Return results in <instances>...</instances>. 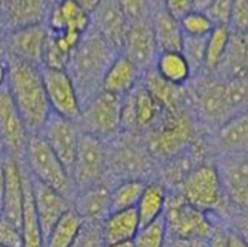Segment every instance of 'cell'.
<instances>
[{
  "label": "cell",
  "instance_id": "obj_36",
  "mask_svg": "<svg viewBox=\"0 0 248 247\" xmlns=\"http://www.w3.org/2000/svg\"><path fill=\"white\" fill-rule=\"evenodd\" d=\"M207 37L184 36V42H182V47L180 51L188 63L192 77L198 76L203 72Z\"/></svg>",
  "mask_w": 248,
  "mask_h": 247
},
{
  "label": "cell",
  "instance_id": "obj_33",
  "mask_svg": "<svg viewBox=\"0 0 248 247\" xmlns=\"http://www.w3.org/2000/svg\"><path fill=\"white\" fill-rule=\"evenodd\" d=\"M146 185L147 181L137 180V179L116 181L113 186L110 187L111 212L135 208Z\"/></svg>",
  "mask_w": 248,
  "mask_h": 247
},
{
  "label": "cell",
  "instance_id": "obj_18",
  "mask_svg": "<svg viewBox=\"0 0 248 247\" xmlns=\"http://www.w3.org/2000/svg\"><path fill=\"white\" fill-rule=\"evenodd\" d=\"M31 190L34 211L46 242L54 225L72 207V201L57 190L51 189L32 178Z\"/></svg>",
  "mask_w": 248,
  "mask_h": 247
},
{
  "label": "cell",
  "instance_id": "obj_13",
  "mask_svg": "<svg viewBox=\"0 0 248 247\" xmlns=\"http://www.w3.org/2000/svg\"><path fill=\"white\" fill-rule=\"evenodd\" d=\"M30 132L6 83L0 87V141L4 153L23 161Z\"/></svg>",
  "mask_w": 248,
  "mask_h": 247
},
{
  "label": "cell",
  "instance_id": "obj_22",
  "mask_svg": "<svg viewBox=\"0 0 248 247\" xmlns=\"http://www.w3.org/2000/svg\"><path fill=\"white\" fill-rule=\"evenodd\" d=\"M50 8L48 0H9L4 34L30 26L44 25Z\"/></svg>",
  "mask_w": 248,
  "mask_h": 247
},
{
  "label": "cell",
  "instance_id": "obj_35",
  "mask_svg": "<svg viewBox=\"0 0 248 247\" xmlns=\"http://www.w3.org/2000/svg\"><path fill=\"white\" fill-rule=\"evenodd\" d=\"M168 237L169 232L163 214L153 222L140 227L132 241L135 247H165Z\"/></svg>",
  "mask_w": 248,
  "mask_h": 247
},
{
  "label": "cell",
  "instance_id": "obj_9",
  "mask_svg": "<svg viewBox=\"0 0 248 247\" xmlns=\"http://www.w3.org/2000/svg\"><path fill=\"white\" fill-rule=\"evenodd\" d=\"M164 218L169 236L179 239L208 240L217 227L209 213L189 204L179 192L168 195Z\"/></svg>",
  "mask_w": 248,
  "mask_h": 247
},
{
  "label": "cell",
  "instance_id": "obj_46",
  "mask_svg": "<svg viewBox=\"0 0 248 247\" xmlns=\"http://www.w3.org/2000/svg\"><path fill=\"white\" fill-rule=\"evenodd\" d=\"M74 3H76L82 10H85L86 13L92 15L95 10L98 9V6L102 4L103 0H72Z\"/></svg>",
  "mask_w": 248,
  "mask_h": 247
},
{
  "label": "cell",
  "instance_id": "obj_2",
  "mask_svg": "<svg viewBox=\"0 0 248 247\" xmlns=\"http://www.w3.org/2000/svg\"><path fill=\"white\" fill-rule=\"evenodd\" d=\"M6 86L30 132H38L51 109L44 88L41 66L6 55Z\"/></svg>",
  "mask_w": 248,
  "mask_h": 247
},
{
  "label": "cell",
  "instance_id": "obj_44",
  "mask_svg": "<svg viewBox=\"0 0 248 247\" xmlns=\"http://www.w3.org/2000/svg\"><path fill=\"white\" fill-rule=\"evenodd\" d=\"M165 247H208V240L179 239L169 236Z\"/></svg>",
  "mask_w": 248,
  "mask_h": 247
},
{
  "label": "cell",
  "instance_id": "obj_7",
  "mask_svg": "<svg viewBox=\"0 0 248 247\" xmlns=\"http://www.w3.org/2000/svg\"><path fill=\"white\" fill-rule=\"evenodd\" d=\"M189 84L191 100L200 120L215 129L232 116L226 96L225 80L217 75L201 74L192 77Z\"/></svg>",
  "mask_w": 248,
  "mask_h": 247
},
{
  "label": "cell",
  "instance_id": "obj_17",
  "mask_svg": "<svg viewBox=\"0 0 248 247\" xmlns=\"http://www.w3.org/2000/svg\"><path fill=\"white\" fill-rule=\"evenodd\" d=\"M3 162L5 171V191L3 212L0 217H4L21 228L26 197V169L22 162L8 154H4Z\"/></svg>",
  "mask_w": 248,
  "mask_h": 247
},
{
  "label": "cell",
  "instance_id": "obj_8",
  "mask_svg": "<svg viewBox=\"0 0 248 247\" xmlns=\"http://www.w3.org/2000/svg\"><path fill=\"white\" fill-rule=\"evenodd\" d=\"M121 97L105 91L98 92L82 107L77 124L82 132L108 142L121 132Z\"/></svg>",
  "mask_w": 248,
  "mask_h": 247
},
{
  "label": "cell",
  "instance_id": "obj_42",
  "mask_svg": "<svg viewBox=\"0 0 248 247\" xmlns=\"http://www.w3.org/2000/svg\"><path fill=\"white\" fill-rule=\"evenodd\" d=\"M175 18L180 20L195 10V0H163L161 5Z\"/></svg>",
  "mask_w": 248,
  "mask_h": 247
},
{
  "label": "cell",
  "instance_id": "obj_37",
  "mask_svg": "<svg viewBox=\"0 0 248 247\" xmlns=\"http://www.w3.org/2000/svg\"><path fill=\"white\" fill-rule=\"evenodd\" d=\"M182 32L185 36L207 37L215 27L214 22L203 11H191L180 18Z\"/></svg>",
  "mask_w": 248,
  "mask_h": 247
},
{
  "label": "cell",
  "instance_id": "obj_1",
  "mask_svg": "<svg viewBox=\"0 0 248 247\" xmlns=\"http://www.w3.org/2000/svg\"><path fill=\"white\" fill-rule=\"evenodd\" d=\"M118 54L91 27L79 39L72 51L66 71L76 87L82 107L102 91L105 72Z\"/></svg>",
  "mask_w": 248,
  "mask_h": 247
},
{
  "label": "cell",
  "instance_id": "obj_38",
  "mask_svg": "<svg viewBox=\"0 0 248 247\" xmlns=\"http://www.w3.org/2000/svg\"><path fill=\"white\" fill-rule=\"evenodd\" d=\"M118 1L130 25L151 20L153 17L152 14L153 0H118Z\"/></svg>",
  "mask_w": 248,
  "mask_h": 247
},
{
  "label": "cell",
  "instance_id": "obj_23",
  "mask_svg": "<svg viewBox=\"0 0 248 247\" xmlns=\"http://www.w3.org/2000/svg\"><path fill=\"white\" fill-rule=\"evenodd\" d=\"M141 77V70L124 54H118L105 72L102 91L123 98L139 86Z\"/></svg>",
  "mask_w": 248,
  "mask_h": 247
},
{
  "label": "cell",
  "instance_id": "obj_31",
  "mask_svg": "<svg viewBox=\"0 0 248 247\" xmlns=\"http://www.w3.org/2000/svg\"><path fill=\"white\" fill-rule=\"evenodd\" d=\"M83 225L85 220L72 206L53 227L46 240V247H72Z\"/></svg>",
  "mask_w": 248,
  "mask_h": 247
},
{
  "label": "cell",
  "instance_id": "obj_24",
  "mask_svg": "<svg viewBox=\"0 0 248 247\" xmlns=\"http://www.w3.org/2000/svg\"><path fill=\"white\" fill-rule=\"evenodd\" d=\"M214 143L220 153H248V108L215 129Z\"/></svg>",
  "mask_w": 248,
  "mask_h": 247
},
{
  "label": "cell",
  "instance_id": "obj_56",
  "mask_svg": "<svg viewBox=\"0 0 248 247\" xmlns=\"http://www.w3.org/2000/svg\"><path fill=\"white\" fill-rule=\"evenodd\" d=\"M156 1H158V5H159V6H160L161 3H163V0H156Z\"/></svg>",
  "mask_w": 248,
  "mask_h": 247
},
{
  "label": "cell",
  "instance_id": "obj_16",
  "mask_svg": "<svg viewBox=\"0 0 248 247\" xmlns=\"http://www.w3.org/2000/svg\"><path fill=\"white\" fill-rule=\"evenodd\" d=\"M120 54L130 59L142 72L153 69L159 49L152 18L130 25Z\"/></svg>",
  "mask_w": 248,
  "mask_h": 247
},
{
  "label": "cell",
  "instance_id": "obj_21",
  "mask_svg": "<svg viewBox=\"0 0 248 247\" xmlns=\"http://www.w3.org/2000/svg\"><path fill=\"white\" fill-rule=\"evenodd\" d=\"M46 26L53 32L83 36L91 27V15L72 0H58L51 5Z\"/></svg>",
  "mask_w": 248,
  "mask_h": 247
},
{
  "label": "cell",
  "instance_id": "obj_41",
  "mask_svg": "<svg viewBox=\"0 0 248 247\" xmlns=\"http://www.w3.org/2000/svg\"><path fill=\"white\" fill-rule=\"evenodd\" d=\"M233 3L235 0H214L204 13L215 26H228Z\"/></svg>",
  "mask_w": 248,
  "mask_h": 247
},
{
  "label": "cell",
  "instance_id": "obj_54",
  "mask_svg": "<svg viewBox=\"0 0 248 247\" xmlns=\"http://www.w3.org/2000/svg\"><path fill=\"white\" fill-rule=\"evenodd\" d=\"M0 55H4V50H3V43H1V37H0Z\"/></svg>",
  "mask_w": 248,
  "mask_h": 247
},
{
  "label": "cell",
  "instance_id": "obj_47",
  "mask_svg": "<svg viewBox=\"0 0 248 247\" xmlns=\"http://www.w3.org/2000/svg\"><path fill=\"white\" fill-rule=\"evenodd\" d=\"M229 247H248V242L233 230H228Z\"/></svg>",
  "mask_w": 248,
  "mask_h": 247
},
{
  "label": "cell",
  "instance_id": "obj_10",
  "mask_svg": "<svg viewBox=\"0 0 248 247\" xmlns=\"http://www.w3.org/2000/svg\"><path fill=\"white\" fill-rule=\"evenodd\" d=\"M225 211H248V153H220L215 161Z\"/></svg>",
  "mask_w": 248,
  "mask_h": 247
},
{
  "label": "cell",
  "instance_id": "obj_55",
  "mask_svg": "<svg viewBox=\"0 0 248 247\" xmlns=\"http://www.w3.org/2000/svg\"><path fill=\"white\" fill-rule=\"evenodd\" d=\"M48 1H49V3H50V4H51V5H53V4H54V3H57L58 0H48Z\"/></svg>",
  "mask_w": 248,
  "mask_h": 247
},
{
  "label": "cell",
  "instance_id": "obj_5",
  "mask_svg": "<svg viewBox=\"0 0 248 247\" xmlns=\"http://www.w3.org/2000/svg\"><path fill=\"white\" fill-rule=\"evenodd\" d=\"M139 136L120 132L107 142L108 175L114 176L116 181L137 179L148 182L153 171L154 157Z\"/></svg>",
  "mask_w": 248,
  "mask_h": 247
},
{
  "label": "cell",
  "instance_id": "obj_6",
  "mask_svg": "<svg viewBox=\"0 0 248 247\" xmlns=\"http://www.w3.org/2000/svg\"><path fill=\"white\" fill-rule=\"evenodd\" d=\"M179 192L189 204L205 213H223L226 202L215 163H200L179 182Z\"/></svg>",
  "mask_w": 248,
  "mask_h": 247
},
{
  "label": "cell",
  "instance_id": "obj_32",
  "mask_svg": "<svg viewBox=\"0 0 248 247\" xmlns=\"http://www.w3.org/2000/svg\"><path fill=\"white\" fill-rule=\"evenodd\" d=\"M26 169V168H25ZM22 237L23 247H46L43 234L37 219L36 211H34L33 199H32L31 178L26 170V197L25 208H23L22 218Z\"/></svg>",
  "mask_w": 248,
  "mask_h": 247
},
{
  "label": "cell",
  "instance_id": "obj_4",
  "mask_svg": "<svg viewBox=\"0 0 248 247\" xmlns=\"http://www.w3.org/2000/svg\"><path fill=\"white\" fill-rule=\"evenodd\" d=\"M146 145L155 159H175L188 148L195 136V124L188 109L164 110L147 131Z\"/></svg>",
  "mask_w": 248,
  "mask_h": 247
},
{
  "label": "cell",
  "instance_id": "obj_45",
  "mask_svg": "<svg viewBox=\"0 0 248 247\" xmlns=\"http://www.w3.org/2000/svg\"><path fill=\"white\" fill-rule=\"evenodd\" d=\"M208 247H229L228 230L217 227L212 236L208 239Z\"/></svg>",
  "mask_w": 248,
  "mask_h": 247
},
{
  "label": "cell",
  "instance_id": "obj_58",
  "mask_svg": "<svg viewBox=\"0 0 248 247\" xmlns=\"http://www.w3.org/2000/svg\"><path fill=\"white\" fill-rule=\"evenodd\" d=\"M0 56H1V55H0Z\"/></svg>",
  "mask_w": 248,
  "mask_h": 247
},
{
  "label": "cell",
  "instance_id": "obj_48",
  "mask_svg": "<svg viewBox=\"0 0 248 247\" xmlns=\"http://www.w3.org/2000/svg\"><path fill=\"white\" fill-rule=\"evenodd\" d=\"M4 157L0 159V215L3 212L4 191H5V171H4Z\"/></svg>",
  "mask_w": 248,
  "mask_h": 247
},
{
  "label": "cell",
  "instance_id": "obj_19",
  "mask_svg": "<svg viewBox=\"0 0 248 247\" xmlns=\"http://www.w3.org/2000/svg\"><path fill=\"white\" fill-rule=\"evenodd\" d=\"M128 27L130 23L118 0H103L91 15V28L99 33L119 54L123 49Z\"/></svg>",
  "mask_w": 248,
  "mask_h": 247
},
{
  "label": "cell",
  "instance_id": "obj_53",
  "mask_svg": "<svg viewBox=\"0 0 248 247\" xmlns=\"http://www.w3.org/2000/svg\"><path fill=\"white\" fill-rule=\"evenodd\" d=\"M4 154H5V153H4V148H3V145H1V141H0V159L3 158V157H4Z\"/></svg>",
  "mask_w": 248,
  "mask_h": 247
},
{
  "label": "cell",
  "instance_id": "obj_30",
  "mask_svg": "<svg viewBox=\"0 0 248 247\" xmlns=\"http://www.w3.org/2000/svg\"><path fill=\"white\" fill-rule=\"evenodd\" d=\"M168 192L163 183L158 181H148L136 204L135 209L137 212L140 220V227L153 222L156 218L161 217L165 211Z\"/></svg>",
  "mask_w": 248,
  "mask_h": 247
},
{
  "label": "cell",
  "instance_id": "obj_11",
  "mask_svg": "<svg viewBox=\"0 0 248 247\" xmlns=\"http://www.w3.org/2000/svg\"><path fill=\"white\" fill-rule=\"evenodd\" d=\"M108 176L107 142L90 133L82 132L72 179L77 192L105 183Z\"/></svg>",
  "mask_w": 248,
  "mask_h": 247
},
{
  "label": "cell",
  "instance_id": "obj_3",
  "mask_svg": "<svg viewBox=\"0 0 248 247\" xmlns=\"http://www.w3.org/2000/svg\"><path fill=\"white\" fill-rule=\"evenodd\" d=\"M22 163L32 179L57 190L74 202L77 195L74 179L38 132L30 135Z\"/></svg>",
  "mask_w": 248,
  "mask_h": 247
},
{
  "label": "cell",
  "instance_id": "obj_39",
  "mask_svg": "<svg viewBox=\"0 0 248 247\" xmlns=\"http://www.w3.org/2000/svg\"><path fill=\"white\" fill-rule=\"evenodd\" d=\"M228 27L231 32L248 33V0H235Z\"/></svg>",
  "mask_w": 248,
  "mask_h": 247
},
{
  "label": "cell",
  "instance_id": "obj_15",
  "mask_svg": "<svg viewBox=\"0 0 248 247\" xmlns=\"http://www.w3.org/2000/svg\"><path fill=\"white\" fill-rule=\"evenodd\" d=\"M48 33L49 28L46 23L8 32L1 37L4 54L42 66Z\"/></svg>",
  "mask_w": 248,
  "mask_h": 247
},
{
  "label": "cell",
  "instance_id": "obj_43",
  "mask_svg": "<svg viewBox=\"0 0 248 247\" xmlns=\"http://www.w3.org/2000/svg\"><path fill=\"white\" fill-rule=\"evenodd\" d=\"M226 214L232 217L233 231L248 242V211H226Z\"/></svg>",
  "mask_w": 248,
  "mask_h": 247
},
{
  "label": "cell",
  "instance_id": "obj_50",
  "mask_svg": "<svg viewBox=\"0 0 248 247\" xmlns=\"http://www.w3.org/2000/svg\"><path fill=\"white\" fill-rule=\"evenodd\" d=\"M6 80H8V63L4 54L0 56V87L6 83Z\"/></svg>",
  "mask_w": 248,
  "mask_h": 247
},
{
  "label": "cell",
  "instance_id": "obj_26",
  "mask_svg": "<svg viewBox=\"0 0 248 247\" xmlns=\"http://www.w3.org/2000/svg\"><path fill=\"white\" fill-rule=\"evenodd\" d=\"M214 75L223 80L248 76V33L231 32L226 51Z\"/></svg>",
  "mask_w": 248,
  "mask_h": 247
},
{
  "label": "cell",
  "instance_id": "obj_27",
  "mask_svg": "<svg viewBox=\"0 0 248 247\" xmlns=\"http://www.w3.org/2000/svg\"><path fill=\"white\" fill-rule=\"evenodd\" d=\"M140 229V220L135 208L110 212L102 223L103 244L133 240Z\"/></svg>",
  "mask_w": 248,
  "mask_h": 247
},
{
  "label": "cell",
  "instance_id": "obj_28",
  "mask_svg": "<svg viewBox=\"0 0 248 247\" xmlns=\"http://www.w3.org/2000/svg\"><path fill=\"white\" fill-rule=\"evenodd\" d=\"M154 36L159 51H180L184 42L180 20L170 15L163 6H159L158 10L152 17Z\"/></svg>",
  "mask_w": 248,
  "mask_h": 247
},
{
  "label": "cell",
  "instance_id": "obj_20",
  "mask_svg": "<svg viewBox=\"0 0 248 247\" xmlns=\"http://www.w3.org/2000/svg\"><path fill=\"white\" fill-rule=\"evenodd\" d=\"M142 86L149 95L158 102V104L167 112H179L188 109L191 100L189 89L185 87L174 86L161 79L154 69L142 72Z\"/></svg>",
  "mask_w": 248,
  "mask_h": 247
},
{
  "label": "cell",
  "instance_id": "obj_14",
  "mask_svg": "<svg viewBox=\"0 0 248 247\" xmlns=\"http://www.w3.org/2000/svg\"><path fill=\"white\" fill-rule=\"evenodd\" d=\"M41 71L51 112L77 121L82 105L69 72L43 66H41Z\"/></svg>",
  "mask_w": 248,
  "mask_h": 247
},
{
  "label": "cell",
  "instance_id": "obj_49",
  "mask_svg": "<svg viewBox=\"0 0 248 247\" xmlns=\"http://www.w3.org/2000/svg\"><path fill=\"white\" fill-rule=\"evenodd\" d=\"M9 0H0V37L4 34L5 30V18H6V10H8Z\"/></svg>",
  "mask_w": 248,
  "mask_h": 247
},
{
  "label": "cell",
  "instance_id": "obj_40",
  "mask_svg": "<svg viewBox=\"0 0 248 247\" xmlns=\"http://www.w3.org/2000/svg\"><path fill=\"white\" fill-rule=\"evenodd\" d=\"M0 246L23 247L21 228L4 217H0Z\"/></svg>",
  "mask_w": 248,
  "mask_h": 247
},
{
  "label": "cell",
  "instance_id": "obj_57",
  "mask_svg": "<svg viewBox=\"0 0 248 247\" xmlns=\"http://www.w3.org/2000/svg\"><path fill=\"white\" fill-rule=\"evenodd\" d=\"M0 247H3V246H0Z\"/></svg>",
  "mask_w": 248,
  "mask_h": 247
},
{
  "label": "cell",
  "instance_id": "obj_29",
  "mask_svg": "<svg viewBox=\"0 0 248 247\" xmlns=\"http://www.w3.org/2000/svg\"><path fill=\"white\" fill-rule=\"evenodd\" d=\"M154 71L174 86L185 87L192 79L189 65L181 51H159Z\"/></svg>",
  "mask_w": 248,
  "mask_h": 247
},
{
  "label": "cell",
  "instance_id": "obj_12",
  "mask_svg": "<svg viewBox=\"0 0 248 247\" xmlns=\"http://www.w3.org/2000/svg\"><path fill=\"white\" fill-rule=\"evenodd\" d=\"M38 133L72 176L82 136L77 121L51 112Z\"/></svg>",
  "mask_w": 248,
  "mask_h": 247
},
{
  "label": "cell",
  "instance_id": "obj_52",
  "mask_svg": "<svg viewBox=\"0 0 248 247\" xmlns=\"http://www.w3.org/2000/svg\"><path fill=\"white\" fill-rule=\"evenodd\" d=\"M103 247H135L132 240H126V241H116L110 242V244H103Z\"/></svg>",
  "mask_w": 248,
  "mask_h": 247
},
{
  "label": "cell",
  "instance_id": "obj_34",
  "mask_svg": "<svg viewBox=\"0 0 248 247\" xmlns=\"http://www.w3.org/2000/svg\"><path fill=\"white\" fill-rule=\"evenodd\" d=\"M231 31L228 26H215L207 37L205 42L204 66L202 74H214L223 59L229 44Z\"/></svg>",
  "mask_w": 248,
  "mask_h": 247
},
{
  "label": "cell",
  "instance_id": "obj_25",
  "mask_svg": "<svg viewBox=\"0 0 248 247\" xmlns=\"http://www.w3.org/2000/svg\"><path fill=\"white\" fill-rule=\"evenodd\" d=\"M83 220L92 224H100L111 212L110 209V187L105 183L79 190L72 203Z\"/></svg>",
  "mask_w": 248,
  "mask_h": 247
},
{
  "label": "cell",
  "instance_id": "obj_51",
  "mask_svg": "<svg viewBox=\"0 0 248 247\" xmlns=\"http://www.w3.org/2000/svg\"><path fill=\"white\" fill-rule=\"evenodd\" d=\"M214 0H195V10L196 11H203L204 13Z\"/></svg>",
  "mask_w": 248,
  "mask_h": 247
}]
</instances>
